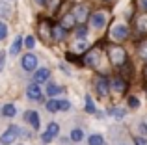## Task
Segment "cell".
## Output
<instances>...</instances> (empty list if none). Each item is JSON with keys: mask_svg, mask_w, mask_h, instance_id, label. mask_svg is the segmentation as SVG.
<instances>
[{"mask_svg": "<svg viewBox=\"0 0 147 145\" xmlns=\"http://www.w3.org/2000/svg\"><path fill=\"white\" fill-rule=\"evenodd\" d=\"M95 86H97V93L100 95V97H108V91H110V84H108L106 78H97V82H95Z\"/></svg>", "mask_w": 147, "mask_h": 145, "instance_id": "cell-6", "label": "cell"}, {"mask_svg": "<svg viewBox=\"0 0 147 145\" xmlns=\"http://www.w3.org/2000/svg\"><path fill=\"white\" fill-rule=\"evenodd\" d=\"M86 48H88V43H86L84 39H80V37H78V41L75 43V50L78 52V54H82V52L86 50Z\"/></svg>", "mask_w": 147, "mask_h": 145, "instance_id": "cell-20", "label": "cell"}, {"mask_svg": "<svg viewBox=\"0 0 147 145\" xmlns=\"http://www.w3.org/2000/svg\"><path fill=\"white\" fill-rule=\"evenodd\" d=\"M138 52H140V58L147 60V41H144V43L138 45Z\"/></svg>", "mask_w": 147, "mask_h": 145, "instance_id": "cell-22", "label": "cell"}, {"mask_svg": "<svg viewBox=\"0 0 147 145\" xmlns=\"http://www.w3.org/2000/svg\"><path fill=\"white\" fill-rule=\"evenodd\" d=\"M26 119L30 121V125H32L34 130L39 128V115H37V112H28V113H26Z\"/></svg>", "mask_w": 147, "mask_h": 145, "instance_id": "cell-15", "label": "cell"}, {"mask_svg": "<svg viewBox=\"0 0 147 145\" xmlns=\"http://www.w3.org/2000/svg\"><path fill=\"white\" fill-rule=\"evenodd\" d=\"M99 58H100V52L97 50V48H93V50H90L88 52V56H86V65H91V67H99Z\"/></svg>", "mask_w": 147, "mask_h": 145, "instance_id": "cell-8", "label": "cell"}, {"mask_svg": "<svg viewBox=\"0 0 147 145\" xmlns=\"http://www.w3.org/2000/svg\"><path fill=\"white\" fill-rule=\"evenodd\" d=\"M144 75H145V78H147V67H145V71H144Z\"/></svg>", "mask_w": 147, "mask_h": 145, "instance_id": "cell-39", "label": "cell"}, {"mask_svg": "<svg viewBox=\"0 0 147 145\" xmlns=\"http://www.w3.org/2000/svg\"><path fill=\"white\" fill-rule=\"evenodd\" d=\"M52 138H54V136L49 134V132H43V134H41V142H43V143H50V142H52Z\"/></svg>", "mask_w": 147, "mask_h": 145, "instance_id": "cell-29", "label": "cell"}, {"mask_svg": "<svg viewBox=\"0 0 147 145\" xmlns=\"http://www.w3.org/2000/svg\"><path fill=\"white\" fill-rule=\"evenodd\" d=\"M37 2H39L41 6H47V4H49V0H37Z\"/></svg>", "mask_w": 147, "mask_h": 145, "instance_id": "cell-37", "label": "cell"}, {"mask_svg": "<svg viewBox=\"0 0 147 145\" xmlns=\"http://www.w3.org/2000/svg\"><path fill=\"white\" fill-rule=\"evenodd\" d=\"M47 132H49V134H52V136H56L58 132H60V127H58V123H50L49 127H47Z\"/></svg>", "mask_w": 147, "mask_h": 145, "instance_id": "cell-25", "label": "cell"}, {"mask_svg": "<svg viewBox=\"0 0 147 145\" xmlns=\"http://www.w3.org/2000/svg\"><path fill=\"white\" fill-rule=\"evenodd\" d=\"M140 7L144 11H147V0H140Z\"/></svg>", "mask_w": 147, "mask_h": 145, "instance_id": "cell-36", "label": "cell"}, {"mask_svg": "<svg viewBox=\"0 0 147 145\" xmlns=\"http://www.w3.org/2000/svg\"><path fill=\"white\" fill-rule=\"evenodd\" d=\"M4 65H6V52H0V72H2V69H4Z\"/></svg>", "mask_w": 147, "mask_h": 145, "instance_id": "cell-31", "label": "cell"}, {"mask_svg": "<svg viewBox=\"0 0 147 145\" xmlns=\"http://www.w3.org/2000/svg\"><path fill=\"white\" fill-rule=\"evenodd\" d=\"M49 76H50V71L47 69V67H43V69H37L36 75H34V82L43 84V82H47V80H49Z\"/></svg>", "mask_w": 147, "mask_h": 145, "instance_id": "cell-11", "label": "cell"}, {"mask_svg": "<svg viewBox=\"0 0 147 145\" xmlns=\"http://www.w3.org/2000/svg\"><path fill=\"white\" fill-rule=\"evenodd\" d=\"M82 138H84V134H82L80 128H75V130L71 132V140H73V142H80Z\"/></svg>", "mask_w": 147, "mask_h": 145, "instance_id": "cell-23", "label": "cell"}, {"mask_svg": "<svg viewBox=\"0 0 147 145\" xmlns=\"http://www.w3.org/2000/svg\"><path fill=\"white\" fill-rule=\"evenodd\" d=\"M69 108H71L69 101H60V110H63V112H65V110H69Z\"/></svg>", "mask_w": 147, "mask_h": 145, "instance_id": "cell-33", "label": "cell"}, {"mask_svg": "<svg viewBox=\"0 0 147 145\" xmlns=\"http://www.w3.org/2000/svg\"><path fill=\"white\" fill-rule=\"evenodd\" d=\"M6 36H7V26H6V22L0 21V41L6 39Z\"/></svg>", "mask_w": 147, "mask_h": 145, "instance_id": "cell-27", "label": "cell"}, {"mask_svg": "<svg viewBox=\"0 0 147 145\" xmlns=\"http://www.w3.org/2000/svg\"><path fill=\"white\" fill-rule=\"evenodd\" d=\"M86 32H88V30H86V26H80V28H78V30H76V36H78V37H80V39H82V37H84V36H86Z\"/></svg>", "mask_w": 147, "mask_h": 145, "instance_id": "cell-32", "label": "cell"}, {"mask_svg": "<svg viewBox=\"0 0 147 145\" xmlns=\"http://www.w3.org/2000/svg\"><path fill=\"white\" fill-rule=\"evenodd\" d=\"M129 106L130 108H138V106H140V101H138L136 97H129Z\"/></svg>", "mask_w": 147, "mask_h": 145, "instance_id": "cell-30", "label": "cell"}, {"mask_svg": "<svg viewBox=\"0 0 147 145\" xmlns=\"http://www.w3.org/2000/svg\"><path fill=\"white\" fill-rule=\"evenodd\" d=\"M22 67L24 71H37V58L34 54H26L22 58Z\"/></svg>", "mask_w": 147, "mask_h": 145, "instance_id": "cell-5", "label": "cell"}, {"mask_svg": "<svg viewBox=\"0 0 147 145\" xmlns=\"http://www.w3.org/2000/svg\"><path fill=\"white\" fill-rule=\"evenodd\" d=\"M26 95H28V99H32V101H39L41 99V89H39V84H30L28 86V89H26Z\"/></svg>", "mask_w": 147, "mask_h": 145, "instance_id": "cell-9", "label": "cell"}, {"mask_svg": "<svg viewBox=\"0 0 147 145\" xmlns=\"http://www.w3.org/2000/svg\"><path fill=\"white\" fill-rule=\"evenodd\" d=\"M136 30L140 34H147V13L140 15V17L136 19Z\"/></svg>", "mask_w": 147, "mask_h": 145, "instance_id": "cell-12", "label": "cell"}, {"mask_svg": "<svg viewBox=\"0 0 147 145\" xmlns=\"http://www.w3.org/2000/svg\"><path fill=\"white\" fill-rule=\"evenodd\" d=\"M140 132H142V134H147V125H145V123L140 125Z\"/></svg>", "mask_w": 147, "mask_h": 145, "instance_id": "cell-35", "label": "cell"}, {"mask_svg": "<svg viewBox=\"0 0 147 145\" xmlns=\"http://www.w3.org/2000/svg\"><path fill=\"white\" fill-rule=\"evenodd\" d=\"M108 58H110L112 65L121 67V65H125V62H127V52H125V48H121L119 45H110V47H108Z\"/></svg>", "mask_w": 147, "mask_h": 145, "instance_id": "cell-1", "label": "cell"}, {"mask_svg": "<svg viewBox=\"0 0 147 145\" xmlns=\"http://www.w3.org/2000/svg\"><path fill=\"white\" fill-rule=\"evenodd\" d=\"M112 115H114L115 119H121V117H125V110L123 108H114L112 110Z\"/></svg>", "mask_w": 147, "mask_h": 145, "instance_id": "cell-28", "label": "cell"}, {"mask_svg": "<svg viewBox=\"0 0 147 145\" xmlns=\"http://www.w3.org/2000/svg\"><path fill=\"white\" fill-rule=\"evenodd\" d=\"M47 110L49 112H58V110H60V101H49L47 102Z\"/></svg>", "mask_w": 147, "mask_h": 145, "instance_id": "cell-21", "label": "cell"}, {"mask_svg": "<svg viewBox=\"0 0 147 145\" xmlns=\"http://www.w3.org/2000/svg\"><path fill=\"white\" fill-rule=\"evenodd\" d=\"M86 112L95 113V104H93V101H91V97H86Z\"/></svg>", "mask_w": 147, "mask_h": 145, "instance_id": "cell-24", "label": "cell"}, {"mask_svg": "<svg viewBox=\"0 0 147 145\" xmlns=\"http://www.w3.org/2000/svg\"><path fill=\"white\" fill-rule=\"evenodd\" d=\"M90 22H91V26H93V28L100 30L104 24H106V13H102V11H95V13H91Z\"/></svg>", "mask_w": 147, "mask_h": 145, "instance_id": "cell-4", "label": "cell"}, {"mask_svg": "<svg viewBox=\"0 0 147 145\" xmlns=\"http://www.w3.org/2000/svg\"><path fill=\"white\" fill-rule=\"evenodd\" d=\"M24 45H26V48H30V50H32V48L36 47V37H34V36H28L24 39Z\"/></svg>", "mask_w": 147, "mask_h": 145, "instance_id": "cell-26", "label": "cell"}, {"mask_svg": "<svg viewBox=\"0 0 147 145\" xmlns=\"http://www.w3.org/2000/svg\"><path fill=\"white\" fill-rule=\"evenodd\" d=\"M112 89H114L117 95L125 93V91H127V82H125V78H123V76H115V78L112 80Z\"/></svg>", "mask_w": 147, "mask_h": 145, "instance_id": "cell-7", "label": "cell"}, {"mask_svg": "<svg viewBox=\"0 0 147 145\" xmlns=\"http://www.w3.org/2000/svg\"><path fill=\"white\" fill-rule=\"evenodd\" d=\"M2 113H4L6 117H13L15 113H17V108H15L13 104H6V106L2 108Z\"/></svg>", "mask_w": 147, "mask_h": 145, "instance_id": "cell-19", "label": "cell"}, {"mask_svg": "<svg viewBox=\"0 0 147 145\" xmlns=\"http://www.w3.org/2000/svg\"><path fill=\"white\" fill-rule=\"evenodd\" d=\"M65 36H67V28H65L63 24H56V26H52V39L61 41V39H65Z\"/></svg>", "mask_w": 147, "mask_h": 145, "instance_id": "cell-10", "label": "cell"}, {"mask_svg": "<svg viewBox=\"0 0 147 145\" xmlns=\"http://www.w3.org/2000/svg\"><path fill=\"white\" fill-rule=\"evenodd\" d=\"M17 136H19V128L15 127V125H11V127L2 134L0 142H2V145H11L13 142H17Z\"/></svg>", "mask_w": 147, "mask_h": 145, "instance_id": "cell-3", "label": "cell"}, {"mask_svg": "<svg viewBox=\"0 0 147 145\" xmlns=\"http://www.w3.org/2000/svg\"><path fill=\"white\" fill-rule=\"evenodd\" d=\"M104 2H108V4H114V2H115V0H104Z\"/></svg>", "mask_w": 147, "mask_h": 145, "instance_id": "cell-38", "label": "cell"}, {"mask_svg": "<svg viewBox=\"0 0 147 145\" xmlns=\"http://www.w3.org/2000/svg\"><path fill=\"white\" fill-rule=\"evenodd\" d=\"M110 37H112V39H115V41H123V39H127V37H129V28H127L125 24H121V22H117V24L112 28Z\"/></svg>", "mask_w": 147, "mask_h": 145, "instance_id": "cell-2", "label": "cell"}, {"mask_svg": "<svg viewBox=\"0 0 147 145\" xmlns=\"http://www.w3.org/2000/svg\"><path fill=\"white\" fill-rule=\"evenodd\" d=\"M136 145H147V140L145 138H136Z\"/></svg>", "mask_w": 147, "mask_h": 145, "instance_id": "cell-34", "label": "cell"}, {"mask_svg": "<svg viewBox=\"0 0 147 145\" xmlns=\"http://www.w3.org/2000/svg\"><path fill=\"white\" fill-rule=\"evenodd\" d=\"M104 138L100 134H91L90 138H88V145H102Z\"/></svg>", "mask_w": 147, "mask_h": 145, "instance_id": "cell-18", "label": "cell"}, {"mask_svg": "<svg viewBox=\"0 0 147 145\" xmlns=\"http://www.w3.org/2000/svg\"><path fill=\"white\" fill-rule=\"evenodd\" d=\"M73 13H75V17H76V21H78V22H84V21H86V17H88V9L84 6H76Z\"/></svg>", "mask_w": 147, "mask_h": 145, "instance_id": "cell-13", "label": "cell"}, {"mask_svg": "<svg viewBox=\"0 0 147 145\" xmlns=\"http://www.w3.org/2000/svg\"><path fill=\"white\" fill-rule=\"evenodd\" d=\"M76 22H78V21H76L75 13H67V15H65L63 19H61V24H63V26H65L67 30H69V28H73V26H75Z\"/></svg>", "mask_w": 147, "mask_h": 145, "instance_id": "cell-14", "label": "cell"}, {"mask_svg": "<svg viewBox=\"0 0 147 145\" xmlns=\"http://www.w3.org/2000/svg\"><path fill=\"white\" fill-rule=\"evenodd\" d=\"M63 93V87L61 86H54V84H49L47 86V95L49 97H54V95H60Z\"/></svg>", "mask_w": 147, "mask_h": 145, "instance_id": "cell-16", "label": "cell"}, {"mask_svg": "<svg viewBox=\"0 0 147 145\" xmlns=\"http://www.w3.org/2000/svg\"><path fill=\"white\" fill-rule=\"evenodd\" d=\"M21 47H22V37L21 36H17L15 37V41H13V45H11V54H19L21 52Z\"/></svg>", "mask_w": 147, "mask_h": 145, "instance_id": "cell-17", "label": "cell"}]
</instances>
